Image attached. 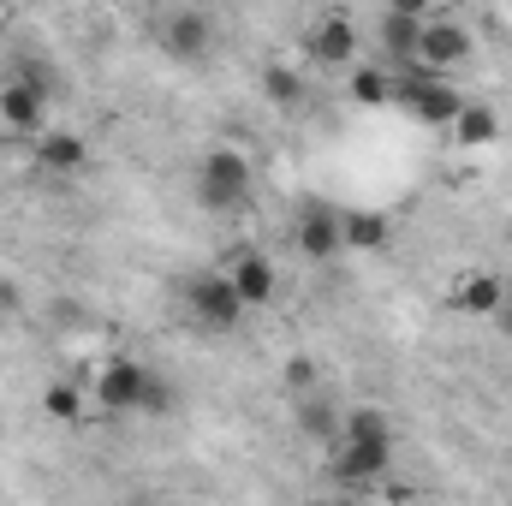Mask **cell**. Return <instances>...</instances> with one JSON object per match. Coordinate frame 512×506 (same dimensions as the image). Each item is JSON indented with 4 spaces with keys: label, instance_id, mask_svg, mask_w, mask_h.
Instances as JSON below:
<instances>
[{
    "label": "cell",
    "instance_id": "obj_27",
    "mask_svg": "<svg viewBox=\"0 0 512 506\" xmlns=\"http://www.w3.org/2000/svg\"><path fill=\"white\" fill-rule=\"evenodd\" d=\"M6 6H12V0H0V12H6Z\"/></svg>",
    "mask_w": 512,
    "mask_h": 506
},
{
    "label": "cell",
    "instance_id": "obj_5",
    "mask_svg": "<svg viewBox=\"0 0 512 506\" xmlns=\"http://www.w3.org/2000/svg\"><path fill=\"white\" fill-rule=\"evenodd\" d=\"M387 465H393V441H334V459H328L334 483L346 489H370Z\"/></svg>",
    "mask_w": 512,
    "mask_h": 506
},
{
    "label": "cell",
    "instance_id": "obj_8",
    "mask_svg": "<svg viewBox=\"0 0 512 506\" xmlns=\"http://www.w3.org/2000/svg\"><path fill=\"white\" fill-rule=\"evenodd\" d=\"M292 245H298L304 262H334V256H340V209L304 203V209H298V227H292Z\"/></svg>",
    "mask_w": 512,
    "mask_h": 506
},
{
    "label": "cell",
    "instance_id": "obj_17",
    "mask_svg": "<svg viewBox=\"0 0 512 506\" xmlns=\"http://www.w3.org/2000/svg\"><path fill=\"white\" fill-rule=\"evenodd\" d=\"M346 72H352V78H346V96H352L358 108H387V102H393V72H387V66H376V60L358 66V60H352Z\"/></svg>",
    "mask_w": 512,
    "mask_h": 506
},
{
    "label": "cell",
    "instance_id": "obj_21",
    "mask_svg": "<svg viewBox=\"0 0 512 506\" xmlns=\"http://www.w3.org/2000/svg\"><path fill=\"white\" fill-rule=\"evenodd\" d=\"M42 417H54V423H78V417H84V393H78L72 381H48V387H42Z\"/></svg>",
    "mask_w": 512,
    "mask_h": 506
},
{
    "label": "cell",
    "instance_id": "obj_16",
    "mask_svg": "<svg viewBox=\"0 0 512 506\" xmlns=\"http://www.w3.org/2000/svg\"><path fill=\"white\" fill-rule=\"evenodd\" d=\"M262 96L280 108V114H298L304 102H310V78L298 72V66H286V60H274V66H262Z\"/></svg>",
    "mask_w": 512,
    "mask_h": 506
},
{
    "label": "cell",
    "instance_id": "obj_24",
    "mask_svg": "<svg viewBox=\"0 0 512 506\" xmlns=\"http://www.w3.org/2000/svg\"><path fill=\"white\" fill-rule=\"evenodd\" d=\"M447 0H387V12H411V18H435Z\"/></svg>",
    "mask_w": 512,
    "mask_h": 506
},
{
    "label": "cell",
    "instance_id": "obj_1",
    "mask_svg": "<svg viewBox=\"0 0 512 506\" xmlns=\"http://www.w3.org/2000/svg\"><path fill=\"white\" fill-rule=\"evenodd\" d=\"M251 191H256L251 155L233 149V143H215V149L203 155V167H197V209H209V215H239V209H251Z\"/></svg>",
    "mask_w": 512,
    "mask_h": 506
},
{
    "label": "cell",
    "instance_id": "obj_20",
    "mask_svg": "<svg viewBox=\"0 0 512 506\" xmlns=\"http://www.w3.org/2000/svg\"><path fill=\"white\" fill-rule=\"evenodd\" d=\"M334 441H393V423H387L382 405H352V411H340Z\"/></svg>",
    "mask_w": 512,
    "mask_h": 506
},
{
    "label": "cell",
    "instance_id": "obj_2",
    "mask_svg": "<svg viewBox=\"0 0 512 506\" xmlns=\"http://www.w3.org/2000/svg\"><path fill=\"white\" fill-rule=\"evenodd\" d=\"M185 310H191V322L209 328V334H233V328L251 316L245 298H239V286L227 280V268H221V274H197V280L185 286Z\"/></svg>",
    "mask_w": 512,
    "mask_h": 506
},
{
    "label": "cell",
    "instance_id": "obj_12",
    "mask_svg": "<svg viewBox=\"0 0 512 506\" xmlns=\"http://www.w3.org/2000/svg\"><path fill=\"white\" fill-rule=\"evenodd\" d=\"M227 280L239 286L245 310H268V304H274V292H280V268H274L262 251H239L233 262H227Z\"/></svg>",
    "mask_w": 512,
    "mask_h": 506
},
{
    "label": "cell",
    "instance_id": "obj_22",
    "mask_svg": "<svg viewBox=\"0 0 512 506\" xmlns=\"http://www.w3.org/2000/svg\"><path fill=\"white\" fill-rule=\"evenodd\" d=\"M280 381H286V393L298 399V393H310V387L322 381V370H316V358H310V352H292V358H286V370H280Z\"/></svg>",
    "mask_w": 512,
    "mask_h": 506
},
{
    "label": "cell",
    "instance_id": "obj_3",
    "mask_svg": "<svg viewBox=\"0 0 512 506\" xmlns=\"http://www.w3.org/2000/svg\"><path fill=\"white\" fill-rule=\"evenodd\" d=\"M358 24L346 18V12H328V18H316L310 30H304V60L310 66H322V72H346L352 60H358Z\"/></svg>",
    "mask_w": 512,
    "mask_h": 506
},
{
    "label": "cell",
    "instance_id": "obj_11",
    "mask_svg": "<svg viewBox=\"0 0 512 506\" xmlns=\"http://www.w3.org/2000/svg\"><path fill=\"white\" fill-rule=\"evenodd\" d=\"M143 381H149V370L137 364V358H108L102 364V376H96V405L102 411H137V399H143Z\"/></svg>",
    "mask_w": 512,
    "mask_h": 506
},
{
    "label": "cell",
    "instance_id": "obj_6",
    "mask_svg": "<svg viewBox=\"0 0 512 506\" xmlns=\"http://www.w3.org/2000/svg\"><path fill=\"white\" fill-rule=\"evenodd\" d=\"M411 60H423L435 72H459L471 60V30L459 18H423V36H417V54Z\"/></svg>",
    "mask_w": 512,
    "mask_h": 506
},
{
    "label": "cell",
    "instance_id": "obj_18",
    "mask_svg": "<svg viewBox=\"0 0 512 506\" xmlns=\"http://www.w3.org/2000/svg\"><path fill=\"white\" fill-rule=\"evenodd\" d=\"M298 435H310V441H334L340 435V405L328 399V393H298Z\"/></svg>",
    "mask_w": 512,
    "mask_h": 506
},
{
    "label": "cell",
    "instance_id": "obj_4",
    "mask_svg": "<svg viewBox=\"0 0 512 506\" xmlns=\"http://www.w3.org/2000/svg\"><path fill=\"white\" fill-rule=\"evenodd\" d=\"M161 48H167L173 60H185V66L209 60V48H215V18H209V12H197V6L167 12V18H161Z\"/></svg>",
    "mask_w": 512,
    "mask_h": 506
},
{
    "label": "cell",
    "instance_id": "obj_23",
    "mask_svg": "<svg viewBox=\"0 0 512 506\" xmlns=\"http://www.w3.org/2000/svg\"><path fill=\"white\" fill-rule=\"evenodd\" d=\"M137 411H143V417H167V411H173V387H167L161 376H149V381H143V399H137Z\"/></svg>",
    "mask_w": 512,
    "mask_h": 506
},
{
    "label": "cell",
    "instance_id": "obj_14",
    "mask_svg": "<svg viewBox=\"0 0 512 506\" xmlns=\"http://www.w3.org/2000/svg\"><path fill=\"white\" fill-rule=\"evenodd\" d=\"M387 239H393V221L382 209H346L340 215V251L376 256V251H387Z\"/></svg>",
    "mask_w": 512,
    "mask_h": 506
},
{
    "label": "cell",
    "instance_id": "obj_13",
    "mask_svg": "<svg viewBox=\"0 0 512 506\" xmlns=\"http://www.w3.org/2000/svg\"><path fill=\"white\" fill-rule=\"evenodd\" d=\"M459 108H465V96H459L453 72H447V78H435V84H423V90L405 102V114H411L417 126H429V131H447L453 120H459Z\"/></svg>",
    "mask_w": 512,
    "mask_h": 506
},
{
    "label": "cell",
    "instance_id": "obj_10",
    "mask_svg": "<svg viewBox=\"0 0 512 506\" xmlns=\"http://www.w3.org/2000/svg\"><path fill=\"white\" fill-rule=\"evenodd\" d=\"M0 126L18 131V137L48 131V90H36V84H24V78H6V84H0Z\"/></svg>",
    "mask_w": 512,
    "mask_h": 506
},
{
    "label": "cell",
    "instance_id": "obj_26",
    "mask_svg": "<svg viewBox=\"0 0 512 506\" xmlns=\"http://www.w3.org/2000/svg\"><path fill=\"white\" fill-rule=\"evenodd\" d=\"M12 304H18V286L6 280V286H0V310H12Z\"/></svg>",
    "mask_w": 512,
    "mask_h": 506
},
{
    "label": "cell",
    "instance_id": "obj_9",
    "mask_svg": "<svg viewBox=\"0 0 512 506\" xmlns=\"http://www.w3.org/2000/svg\"><path fill=\"white\" fill-rule=\"evenodd\" d=\"M84 167H90V143H84L78 131H66V126L36 131V173H48V179H78Z\"/></svg>",
    "mask_w": 512,
    "mask_h": 506
},
{
    "label": "cell",
    "instance_id": "obj_25",
    "mask_svg": "<svg viewBox=\"0 0 512 506\" xmlns=\"http://www.w3.org/2000/svg\"><path fill=\"white\" fill-rule=\"evenodd\" d=\"M489 322H495V328H501V334H507V340H512V292H507V304H501V310H495Z\"/></svg>",
    "mask_w": 512,
    "mask_h": 506
},
{
    "label": "cell",
    "instance_id": "obj_19",
    "mask_svg": "<svg viewBox=\"0 0 512 506\" xmlns=\"http://www.w3.org/2000/svg\"><path fill=\"white\" fill-rule=\"evenodd\" d=\"M417 36H423V18H411V12H382V24H376V42L393 66L417 54Z\"/></svg>",
    "mask_w": 512,
    "mask_h": 506
},
{
    "label": "cell",
    "instance_id": "obj_7",
    "mask_svg": "<svg viewBox=\"0 0 512 506\" xmlns=\"http://www.w3.org/2000/svg\"><path fill=\"white\" fill-rule=\"evenodd\" d=\"M507 280L495 274V268H465L459 280H453V292H447V310L453 316H477V322H489L501 304H507Z\"/></svg>",
    "mask_w": 512,
    "mask_h": 506
},
{
    "label": "cell",
    "instance_id": "obj_15",
    "mask_svg": "<svg viewBox=\"0 0 512 506\" xmlns=\"http://www.w3.org/2000/svg\"><path fill=\"white\" fill-rule=\"evenodd\" d=\"M447 137H453L459 149H489V143H501V114H495L489 102H465L459 120L447 126Z\"/></svg>",
    "mask_w": 512,
    "mask_h": 506
}]
</instances>
